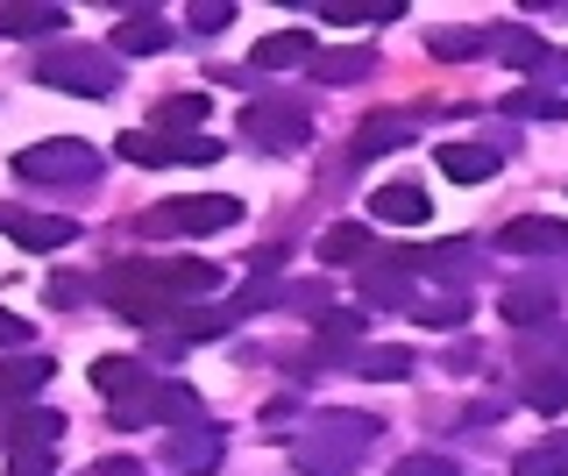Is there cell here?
I'll use <instances>...</instances> for the list:
<instances>
[{"instance_id": "6da1fadb", "label": "cell", "mask_w": 568, "mask_h": 476, "mask_svg": "<svg viewBox=\"0 0 568 476\" xmlns=\"http://www.w3.org/2000/svg\"><path fill=\"white\" fill-rule=\"evenodd\" d=\"M369 440H377V419L369 413H320L313 427L292 440V463H298V476H348L363 463Z\"/></svg>"}, {"instance_id": "7a4b0ae2", "label": "cell", "mask_w": 568, "mask_h": 476, "mask_svg": "<svg viewBox=\"0 0 568 476\" xmlns=\"http://www.w3.org/2000/svg\"><path fill=\"white\" fill-rule=\"evenodd\" d=\"M106 306L121 313V321H142V327H156V321H178V298L164 292V277H156V263H114L106 271Z\"/></svg>"}, {"instance_id": "3957f363", "label": "cell", "mask_w": 568, "mask_h": 476, "mask_svg": "<svg viewBox=\"0 0 568 476\" xmlns=\"http://www.w3.org/2000/svg\"><path fill=\"white\" fill-rule=\"evenodd\" d=\"M36 79L58 85V93H79V100H106L121 85V64H106V50H85V43H64V50H43Z\"/></svg>"}, {"instance_id": "277c9868", "label": "cell", "mask_w": 568, "mask_h": 476, "mask_svg": "<svg viewBox=\"0 0 568 476\" xmlns=\"http://www.w3.org/2000/svg\"><path fill=\"white\" fill-rule=\"evenodd\" d=\"M14 179H36V185H85V179H100V150L79 143V135L29 143V150H14Z\"/></svg>"}, {"instance_id": "5b68a950", "label": "cell", "mask_w": 568, "mask_h": 476, "mask_svg": "<svg viewBox=\"0 0 568 476\" xmlns=\"http://www.w3.org/2000/svg\"><path fill=\"white\" fill-rule=\"evenodd\" d=\"M242 221V200L235 192H185V200H164L150 221V235H221V227Z\"/></svg>"}, {"instance_id": "8992f818", "label": "cell", "mask_w": 568, "mask_h": 476, "mask_svg": "<svg viewBox=\"0 0 568 476\" xmlns=\"http://www.w3.org/2000/svg\"><path fill=\"white\" fill-rule=\"evenodd\" d=\"M242 135L256 150H306L313 143V121L298 100H256V108L242 114Z\"/></svg>"}, {"instance_id": "52a82bcc", "label": "cell", "mask_w": 568, "mask_h": 476, "mask_svg": "<svg viewBox=\"0 0 568 476\" xmlns=\"http://www.w3.org/2000/svg\"><path fill=\"white\" fill-rule=\"evenodd\" d=\"M58 434L64 413H50V405H0V448L8 455H50Z\"/></svg>"}, {"instance_id": "ba28073f", "label": "cell", "mask_w": 568, "mask_h": 476, "mask_svg": "<svg viewBox=\"0 0 568 476\" xmlns=\"http://www.w3.org/2000/svg\"><path fill=\"white\" fill-rule=\"evenodd\" d=\"M0 227H8V235L22 242L29 256H50V250H71V242H79V221H64V214H29V206H8V200H0Z\"/></svg>"}, {"instance_id": "9c48e42d", "label": "cell", "mask_w": 568, "mask_h": 476, "mask_svg": "<svg viewBox=\"0 0 568 476\" xmlns=\"http://www.w3.org/2000/svg\"><path fill=\"white\" fill-rule=\"evenodd\" d=\"M497 250H511V256H555V250H568V221L519 214V221L497 227Z\"/></svg>"}, {"instance_id": "30bf717a", "label": "cell", "mask_w": 568, "mask_h": 476, "mask_svg": "<svg viewBox=\"0 0 568 476\" xmlns=\"http://www.w3.org/2000/svg\"><path fill=\"white\" fill-rule=\"evenodd\" d=\"M156 277H164V292L178 306H200V298L221 292V263H206V256H171V263H156Z\"/></svg>"}, {"instance_id": "8fae6325", "label": "cell", "mask_w": 568, "mask_h": 476, "mask_svg": "<svg viewBox=\"0 0 568 476\" xmlns=\"http://www.w3.org/2000/svg\"><path fill=\"white\" fill-rule=\"evenodd\" d=\"M292 64H320L313 29H271V37L248 50V72H292Z\"/></svg>"}, {"instance_id": "7c38bea8", "label": "cell", "mask_w": 568, "mask_h": 476, "mask_svg": "<svg viewBox=\"0 0 568 476\" xmlns=\"http://www.w3.org/2000/svg\"><path fill=\"white\" fill-rule=\"evenodd\" d=\"M164 43H171V22L156 8H129L114 22V50H121V58H156Z\"/></svg>"}, {"instance_id": "4fadbf2b", "label": "cell", "mask_w": 568, "mask_h": 476, "mask_svg": "<svg viewBox=\"0 0 568 476\" xmlns=\"http://www.w3.org/2000/svg\"><path fill=\"white\" fill-rule=\"evenodd\" d=\"M221 448H227V434L221 427H185V434H171V463L185 469V476H206V469H221Z\"/></svg>"}, {"instance_id": "5bb4252c", "label": "cell", "mask_w": 568, "mask_h": 476, "mask_svg": "<svg viewBox=\"0 0 568 476\" xmlns=\"http://www.w3.org/2000/svg\"><path fill=\"white\" fill-rule=\"evenodd\" d=\"M434 164H440V179H455V185H484V179H497V150H484V143H440Z\"/></svg>"}, {"instance_id": "9a60e30c", "label": "cell", "mask_w": 568, "mask_h": 476, "mask_svg": "<svg viewBox=\"0 0 568 476\" xmlns=\"http://www.w3.org/2000/svg\"><path fill=\"white\" fill-rule=\"evenodd\" d=\"M58 29H64V8H50V0L0 8V37H8V43H36V37H58Z\"/></svg>"}, {"instance_id": "2e32d148", "label": "cell", "mask_w": 568, "mask_h": 476, "mask_svg": "<svg viewBox=\"0 0 568 476\" xmlns=\"http://www.w3.org/2000/svg\"><path fill=\"white\" fill-rule=\"evenodd\" d=\"M369 214L390 221V227H419L426 214H434V200H426L419 185H377L369 192Z\"/></svg>"}, {"instance_id": "e0dca14e", "label": "cell", "mask_w": 568, "mask_h": 476, "mask_svg": "<svg viewBox=\"0 0 568 476\" xmlns=\"http://www.w3.org/2000/svg\"><path fill=\"white\" fill-rule=\"evenodd\" d=\"M50 384V356H0V405H22Z\"/></svg>"}, {"instance_id": "ac0fdd59", "label": "cell", "mask_w": 568, "mask_h": 476, "mask_svg": "<svg viewBox=\"0 0 568 476\" xmlns=\"http://www.w3.org/2000/svg\"><path fill=\"white\" fill-rule=\"evenodd\" d=\"M398 14H405V0H327V8H320V22L369 29V22H398Z\"/></svg>"}, {"instance_id": "d6986e66", "label": "cell", "mask_w": 568, "mask_h": 476, "mask_svg": "<svg viewBox=\"0 0 568 476\" xmlns=\"http://www.w3.org/2000/svg\"><path fill=\"white\" fill-rule=\"evenodd\" d=\"M405 143H413V121L405 114H369L355 129V156H384V150H405Z\"/></svg>"}, {"instance_id": "ffe728a7", "label": "cell", "mask_w": 568, "mask_h": 476, "mask_svg": "<svg viewBox=\"0 0 568 476\" xmlns=\"http://www.w3.org/2000/svg\"><path fill=\"white\" fill-rule=\"evenodd\" d=\"M555 306H561V292H547V285H511L505 298H497V313H505L511 327H532V321H547Z\"/></svg>"}, {"instance_id": "44dd1931", "label": "cell", "mask_w": 568, "mask_h": 476, "mask_svg": "<svg viewBox=\"0 0 568 476\" xmlns=\"http://www.w3.org/2000/svg\"><path fill=\"white\" fill-rule=\"evenodd\" d=\"M142 384H150V377H142V363H135V356H100V363H93V392H106L114 405H121V398H135Z\"/></svg>"}, {"instance_id": "7402d4cb", "label": "cell", "mask_w": 568, "mask_h": 476, "mask_svg": "<svg viewBox=\"0 0 568 476\" xmlns=\"http://www.w3.org/2000/svg\"><path fill=\"white\" fill-rule=\"evenodd\" d=\"M156 135H192L206 121V93H171V100H156Z\"/></svg>"}, {"instance_id": "603a6c76", "label": "cell", "mask_w": 568, "mask_h": 476, "mask_svg": "<svg viewBox=\"0 0 568 476\" xmlns=\"http://www.w3.org/2000/svg\"><path fill=\"white\" fill-rule=\"evenodd\" d=\"M355 377H369V384H398V377H413V348H355Z\"/></svg>"}, {"instance_id": "cb8c5ba5", "label": "cell", "mask_w": 568, "mask_h": 476, "mask_svg": "<svg viewBox=\"0 0 568 476\" xmlns=\"http://www.w3.org/2000/svg\"><path fill=\"white\" fill-rule=\"evenodd\" d=\"M227 327H235V306H185L171 321L178 342H213V334H227Z\"/></svg>"}, {"instance_id": "d4e9b609", "label": "cell", "mask_w": 568, "mask_h": 476, "mask_svg": "<svg viewBox=\"0 0 568 476\" xmlns=\"http://www.w3.org/2000/svg\"><path fill=\"white\" fill-rule=\"evenodd\" d=\"M490 50H497V58H511L519 72H540V64H547V43L532 37V29H490Z\"/></svg>"}, {"instance_id": "484cf974", "label": "cell", "mask_w": 568, "mask_h": 476, "mask_svg": "<svg viewBox=\"0 0 568 476\" xmlns=\"http://www.w3.org/2000/svg\"><path fill=\"white\" fill-rule=\"evenodd\" d=\"M369 256V227L363 221H334L327 235H320V263H355Z\"/></svg>"}, {"instance_id": "4316f807", "label": "cell", "mask_w": 568, "mask_h": 476, "mask_svg": "<svg viewBox=\"0 0 568 476\" xmlns=\"http://www.w3.org/2000/svg\"><path fill=\"white\" fill-rule=\"evenodd\" d=\"M121 156H129V164H178V135L129 129V135H121Z\"/></svg>"}, {"instance_id": "83f0119b", "label": "cell", "mask_w": 568, "mask_h": 476, "mask_svg": "<svg viewBox=\"0 0 568 476\" xmlns=\"http://www.w3.org/2000/svg\"><path fill=\"white\" fill-rule=\"evenodd\" d=\"M469 306H476L469 292H440V298H419L413 321H419V327H462V321H469Z\"/></svg>"}, {"instance_id": "f1b7e54d", "label": "cell", "mask_w": 568, "mask_h": 476, "mask_svg": "<svg viewBox=\"0 0 568 476\" xmlns=\"http://www.w3.org/2000/svg\"><path fill=\"white\" fill-rule=\"evenodd\" d=\"M369 64H377L369 50H334V58L313 64V79H320V85H355V79H369Z\"/></svg>"}, {"instance_id": "f546056e", "label": "cell", "mask_w": 568, "mask_h": 476, "mask_svg": "<svg viewBox=\"0 0 568 476\" xmlns=\"http://www.w3.org/2000/svg\"><path fill=\"white\" fill-rule=\"evenodd\" d=\"M526 405L555 419L561 405H568V377H561V369H532V377H526Z\"/></svg>"}, {"instance_id": "4dcf8cb0", "label": "cell", "mask_w": 568, "mask_h": 476, "mask_svg": "<svg viewBox=\"0 0 568 476\" xmlns=\"http://www.w3.org/2000/svg\"><path fill=\"white\" fill-rule=\"evenodd\" d=\"M426 50H434V58H484L490 37H484V29H434Z\"/></svg>"}, {"instance_id": "1f68e13d", "label": "cell", "mask_w": 568, "mask_h": 476, "mask_svg": "<svg viewBox=\"0 0 568 476\" xmlns=\"http://www.w3.org/2000/svg\"><path fill=\"white\" fill-rule=\"evenodd\" d=\"M505 114H540V121H568V100H555V93H511V100H505Z\"/></svg>"}, {"instance_id": "d6a6232c", "label": "cell", "mask_w": 568, "mask_h": 476, "mask_svg": "<svg viewBox=\"0 0 568 476\" xmlns=\"http://www.w3.org/2000/svg\"><path fill=\"white\" fill-rule=\"evenodd\" d=\"M355 334H363V313H355V306L320 313V342H355Z\"/></svg>"}, {"instance_id": "836d02e7", "label": "cell", "mask_w": 568, "mask_h": 476, "mask_svg": "<svg viewBox=\"0 0 568 476\" xmlns=\"http://www.w3.org/2000/svg\"><path fill=\"white\" fill-rule=\"evenodd\" d=\"M227 22H235V8H227V0H200V8H192V29H200V37H221Z\"/></svg>"}, {"instance_id": "e575fe53", "label": "cell", "mask_w": 568, "mask_h": 476, "mask_svg": "<svg viewBox=\"0 0 568 476\" xmlns=\"http://www.w3.org/2000/svg\"><path fill=\"white\" fill-rule=\"evenodd\" d=\"M390 476H455V463H448V455H405Z\"/></svg>"}, {"instance_id": "d590c367", "label": "cell", "mask_w": 568, "mask_h": 476, "mask_svg": "<svg viewBox=\"0 0 568 476\" xmlns=\"http://www.w3.org/2000/svg\"><path fill=\"white\" fill-rule=\"evenodd\" d=\"M568 463H561V455L555 448H532V455H519V469H511V476H561Z\"/></svg>"}, {"instance_id": "8d00e7d4", "label": "cell", "mask_w": 568, "mask_h": 476, "mask_svg": "<svg viewBox=\"0 0 568 476\" xmlns=\"http://www.w3.org/2000/svg\"><path fill=\"white\" fill-rule=\"evenodd\" d=\"M213 156H221L213 135H178V164H213Z\"/></svg>"}, {"instance_id": "74e56055", "label": "cell", "mask_w": 568, "mask_h": 476, "mask_svg": "<svg viewBox=\"0 0 568 476\" xmlns=\"http://www.w3.org/2000/svg\"><path fill=\"white\" fill-rule=\"evenodd\" d=\"M8 348H29V321L0 306V356H8Z\"/></svg>"}, {"instance_id": "f35d334b", "label": "cell", "mask_w": 568, "mask_h": 476, "mask_svg": "<svg viewBox=\"0 0 568 476\" xmlns=\"http://www.w3.org/2000/svg\"><path fill=\"white\" fill-rule=\"evenodd\" d=\"M79 292H85L79 277H58V285H50V306H79Z\"/></svg>"}, {"instance_id": "ab89813d", "label": "cell", "mask_w": 568, "mask_h": 476, "mask_svg": "<svg viewBox=\"0 0 568 476\" xmlns=\"http://www.w3.org/2000/svg\"><path fill=\"white\" fill-rule=\"evenodd\" d=\"M8 476H50V455H14Z\"/></svg>"}, {"instance_id": "60d3db41", "label": "cell", "mask_w": 568, "mask_h": 476, "mask_svg": "<svg viewBox=\"0 0 568 476\" xmlns=\"http://www.w3.org/2000/svg\"><path fill=\"white\" fill-rule=\"evenodd\" d=\"M93 476H150V469H142V463H129V455H114V463H100Z\"/></svg>"}, {"instance_id": "b9f144b4", "label": "cell", "mask_w": 568, "mask_h": 476, "mask_svg": "<svg viewBox=\"0 0 568 476\" xmlns=\"http://www.w3.org/2000/svg\"><path fill=\"white\" fill-rule=\"evenodd\" d=\"M555 455H568V434H561V440H555Z\"/></svg>"}]
</instances>
